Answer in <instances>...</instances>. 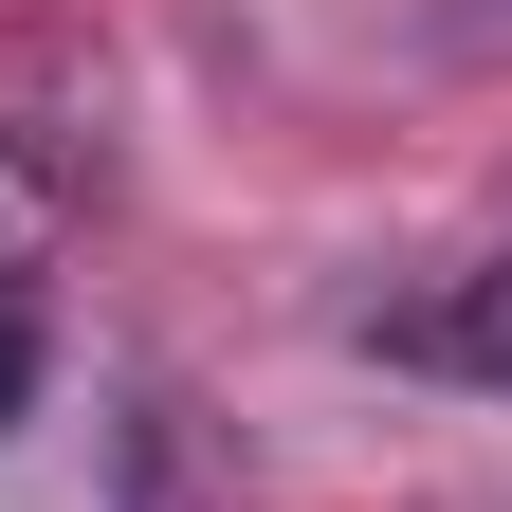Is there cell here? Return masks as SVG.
<instances>
[{"instance_id": "2", "label": "cell", "mask_w": 512, "mask_h": 512, "mask_svg": "<svg viewBox=\"0 0 512 512\" xmlns=\"http://www.w3.org/2000/svg\"><path fill=\"white\" fill-rule=\"evenodd\" d=\"M19 384H37V330H19V311H0V421H19Z\"/></svg>"}, {"instance_id": "1", "label": "cell", "mask_w": 512, "mask_h": 512, "mask_svg": "<svg viewBox=\"0 0 512 512\" xmlns=\"http://www.w3.org/2000/svg\"><path fill=\"white\" fill-rule=\"evenodd\" d=\"M458 366H494V384H512V275H476V311H458Z\"/></svg>"}]
</instances>
